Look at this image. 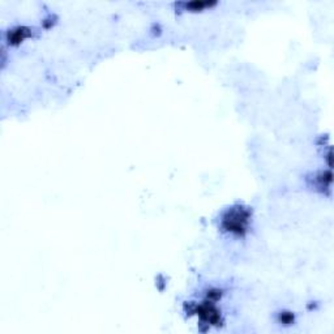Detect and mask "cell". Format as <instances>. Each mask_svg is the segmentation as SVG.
<instances>
[{
    "label": "cell",
    "mask_w": 334,
    "mask_h": 334,
    "mask_svg": "<svg viewBox=\"0 0 334 334\" xmlns=\"http://www.w3.org/2000/svg\"><path fill=\"white\" fill-rule=\"evenodd\" d=\"M215 2H210V0H193V2H180L176 4L178 8L181 11H204L207 8H212L215 6Z\"/></svg>",
    "instance_id": "obj_2"
},
{
    "label": "cell",
    "mask_w": 334,
    "mask_h": 334,
    "mask_svg": "<svg viewBox=\"0 0 334 334\" xmlns=\"http://www.w3.org/2000/svg\"><path fill=\"white\" fill-rule=\"evenodd\" d=\"M248 212L244 210L243 208H232L224 217L222 225L227 231L236 234V235H242L246 232L247 226H248Z\"/></svg>",
    "instance_id": "obj_1"
},
{
    "label": "cell",
    "mask_w": 334,
    "mask_h": 334,
    "mask_svg": "<svg viewBox=\"0 0 334 334\" xmlns=\"http://www.w3.org/2000/svg\"><path fill=\"white\" fill-rule=\"evenodd\" d=\"M29 35H30V29L26 28V26H17V28L9 30V41L12 43L21 42Z\"/></svg>",
    "instance_id": "obj_3"
}]
</instances>
